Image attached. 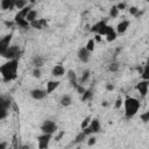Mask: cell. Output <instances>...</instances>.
Masks as SVG:
<instances>
[{
    "mask_svg": "<svg viewBox=\"0 0 149 149\" xmlns=\"http://www.w3.org/2000/svg\"><path fill=\"white\" fill-rule=\"evenodd\" d=\"M116 33H115V29L112 27V26H106V31H105V36H106V41L107 42H113L115 41L116 38Z\"/></svg>",
    "mask_w": 149,
    "mask_h": 149,
    "instance_id": "obj_11",
    "label": "cell"
},
{
    "mask_svg": "<svg viewBox=\"0 0 149 149\" xmlns=\"http://www.w3.org/2000/svg\"><path fill=\"white\" fill-rule=\"evenodd\" d=\"M106 24H107V23H106V20H101V21H99V22H97L95 24H93V26H92L91 31L97 34V33H98V31H99V30H100L102 27H105Z\"/></svg>",
    "mask_w": 149,
    "mask_h": 149,
    "instance_id": "obj_20",
    "label": "cell"
},
{
    "mask_svg": "<svg viewBox=\"0 0 149 149\" xmlns=\"http://www.w3.org/2000/svg\"><path fill=\"white\" fill-rule=\"evenodd\" d=\"M140 118H141V120H142L144 123H147V122L149 121V112H144L143 114L140 115Z\"/></svg>",
    "mask_w": 149,
    "mask_h": 149,
    "instance_id": "obj_37",
    "label": "cell"
},
{
    "mask_svg": "<svg viewBox=\"0 0 149 149\" xmlns=\"http://www.w3.org/2000/svg\"><path fill=\"white\" fill-rule=\"evenodd\" d=\"M15 23L14 22H10V21H5V26L6 27H13Z\"/></svg>",
    "mask_w": 149,
    "mask_h": 149,
    "instance_id": "obj_43",
    "label": "cell"
},
{
    "mask_svg": "<svg viewBox=\"0 0 149 149\" xmlns=\"http://www.w3.org/2000/svg\"><path fill=\"white\" fill-rule=\"evenodd\" d=\"M64 73H65V69H64V66H63L62 64L55 65V66L52 68V70H51V74H52L54 77H62Z\"/></svg>",
    "mask_w": 149,
    "mask_h": 149,
    "instance_id": "obj_14",
    "label": "cell"
},
{
    "mask_svg": "<svg viewBox=\"0 0 149 149\" xmlns=\"http://www.w3.org/2000/svg\"><path fill=\"white\" fill-rule=\"evenodd\" d=\"M95 142H97V139H95L94 136H92V137H90V139L87 140V146H88V147H92V146L95 144Z\"/></svg>",
    "mask_w": 149,
    "mask_h": 149,
    "instance_id": "obj_39",
    "label": "cell"
},
{
    "mask_svg": "<svg viewBox=\"0 0 149 149\" xmlns=\"http://www.w3.org/2000/svg\"><path fill=\"white\" fill-rule=\"evenodd\" d=\"M31 74H33L34 78H41V76H42V71H41L40 68H34Z\"/></svg>",
    "mask_w": 149,
    "mask_h": 149,
    "instance_id": "obj_32",
    "label": "cell"
},
{
    "mask_svg": "<svg viewBox=\"0 0 149 149\" xmlns=\"http://www.w3.org/2000/svg\"><path fill=\"white\" fill-rule=\"evenodd\" d=\"M12 36L13 34H7L3 37L0 38V56H3L5 52L7 51V49L10 47V41H12Z\"/></svg>",
    "mask_w": 149,
    "mask_h": 149,
    "instance_id": "obj_6",
    "label": "cell"
},
{
    "mask_svg": "<svg viewBox=\"0 0 149 149\" xmlns=\"http://www.w3.org/2000/svg\"><path fill=\"white\" fill-rule=\"evenodd\" d=\"M0 10H1V6H0Z\"/></svg>",
    "mask_w": 149,
    "mask_h": 149,
    "instance_id": "obj_49",
    "label": "cell"
},
{
    "mask_svg": "<svg viewBox=\"0 0 149 149\" xmlns=\"http://www.w3.org/2000/svg\"><path fill=\"white\" fill-rule=\"evenodd\" d=\"M20 55H21V49L19 45L14 44V45H10L7 51L5 52V55L2 56L3 58H6L7 61H12V59H17L20 58Z\"/></svg>",
    "mask_w": 149,
    "mask_h": 149,
    "instance_id": "obj_3",
    "label": "cell"
},
{
    "mask_svg": "<svg viewBox=\"0 0 149 149\" xmlns=\"http://www.w3.org/2000/svg\"><path fill=\"white\" fill-rule=\"evenodd\" d=\"M102 105H104V106H107L108 104H107V101H104V102H102Z\"/></svg>",
    "mask_w": 149,
    "mask_h": 149,
    "instance_id": "obj_47",
    "label": "cell"
},
{
    "mask_svg": "<svg viewBox=\"0 0 149 149\" xmlns=\"http://www.w3.org/2000/svg\"><path fill=\"white\" fill-rule=\"evenodd\" d=\"M0 6H1V9L3 10H12L14 7H15V0H2L0 1Z\"/></svg>",
    "mask_w": 149,
    "mask_h": 149,
    "instance_id": "obj_17",
    "label": "cell"
},
{
    "mask_svg": "<svg viewBox=\"0 0 149 149\" xmlns=\"http://www.w3.org/2000/svg\"><path fill=\"white\" fill-rule=\"evenodd\" d=\"M43 64H44V58L42 56H35L33 58V65L35 68H40L41 69L43 66Z\"/></svg>",
    "mask_w": 149,
    "mask_h": 149,
    "instance_id": "obj_21",
    "label": "cell"
},
{
    "mask_svg": "<svg viewBox=\"0 0 149 149\" xmlns=\"http://www.w3.org/2000/svg\"><path fill=\"white\" fill-rule=\"evenodd\" d=\"M37 15H38L37 10L31 8V9L29 10V13L27 14V16H26V20H27V22H28V23H30V22H33V21L37 20Z\"/></svg>",
    "mask_w": 149,
    "mask_h": 149,
    "instance_id": "obj_19",
    "label": "cell"
},
{
    "mask_svg": "<svg viewBox=\"0 0 149 149\" xmlns=\"http://www.w3.org/2000/svg\"><path fill=\"white\" fill-rule=\"evenodd\" d=\"M128 10H129V14H130V15L136 16V14L139 13V10H140V9H139L137 7H135V6H132V7H129V9H128Z\"/></svg>",
    "mask_w": 149,
    "mask_h": 149,
    "instance_id": "obj_36",
    "label": "cell"
},
{
    "mask_svg": "<svg viewBox=\"0 0 149 149\" xmlns=\"http://www.w3.org/2000/svg\"><path fill=\"white\" fill-rule=\"evenodd\" d=\"M66 77H68V79H69V81H70L71 86L76 88V87H77V85H78V83H77V74H76V72H74L73 70H69V71L66 72Z\"/></svg>",
    "mask_w": 149,
    "mask_h": 149,
    "instance_id": "obj_15",
    "label": "cell"
},
{
    "mask_svg": "<svg viewBox=\"0 0 149 149\" xmlns=\"http://www.w3.org/2000/svg\"><path fill=\"white\" fill-rule=\"evenodd\" d=\"M7 115H8V109L0 107V120H3L5 118H7Z\"/></svg>",
    "mask_w": 149,
    "mask_h": 149,
    "instance_id": "obj_35",
    "label": "cell"
},
{
    "mask_svg": "<svg viewBox=\"0 0 149 149\" xmlns=\"http://www.w3.org/2000/svg\"><path fill=\"white\" fill-rule=\"evenodd\" d=\"M10 105H12V102H10V100H9L8 98H6V97H2V95H0V107H2V108H6V109H8V108L10 107Z\"/></svg>",
    "mask_w": 149,
    "mask_h": 149,
    "instance_id": "obj_23",
    "label": "cell"
},
{
    "mask_svg": "<svg viewBox=\"0 0 149 149\" xmlns=\"http://www.w3.org/2000/svg\"><path fill=\"white\" fill-rule=\"evenodd\" d=\"M52 135L50 134H41L40 136H37V147L38 149H48L49 143L51 141Z\"/></svg>",
    "mask_w": 149,
    "mask_h": 149,
    "instance_id": "obj_7",
    "label": "cell"
},
{
    "mask_svg": "<svg viewBox=\"0 0 149 149\" xmlns=\"http://www.w3.org/2000/svg\"><path fill=\"white\" fill-rule=\"evenodd\" d=\"M115 7H116L118 10L120 12V9H125V8H126V3H125V2H120V3L115 5Z\"/></svg>",
    "mask_w": 149,
    "mask_h": 149,
    "instance_id": "obj_40",
    "label": "cell"
},
{
    "mask_svg": "<svg viewBox=\"0 0 149 149\" xmlns=\"http://www.w3.org/2000/svg\"><path fill=\"white\" fill-rule=\"evenodd\" d=\"M90 74H91V71H90V70H85V71L83 72V74H81L80 79H79V84H80V85H83L84 83H86V81H87V79L90 78Z\"/></svg>",
    "mask_w": 149,
    "mask_h": 149,
    "instance_id": "obj_24",
    "label": "cell"
},
{
    "mask_svg": "<svg viewBox=\"0 0 149 149\" xmlns=\"http://www.w3.org/2000/svg\"><path fill=\"white\" fill-rule=\"evenodd\" d=\"M123 106H125V115H126V118L127 119H132L134 115H136V113L140 109V101L134 97L127 95L126 99L123 100Z\"/></svg>",
    "mask_w": 149,
    "mask_h": 149,
    "instance_id": "obj_2",
    "label": "cell"
},
{
    "mask_svg": "<svg viewBox=\"0 0 149 149\" xmlns=\"http://www.w3.org/2000/svg\"><path fill=\"white\" fill-rule=\"evenodd\" d=\"M61 105L63 106V107H68V106H70L71 104H72V100H71V97L69 95V94H64L62 98H61Z\"/></svg>",
    "mask_w": 149,
    "mask_h": 149,
    "instance_id": "obj_22",
    "label": "cell"
},
{
    "mask_svg": "<svg viewBox=\"0 0 149 149\" xmlns=\"http://www.w3.org/2000/svg\"><path fill=\"white\" fill-rule=\"evenodd\" d=\"M17 69H19V61L12 59L5 62L0 65V74L5 83H9L17 77Z\"/></svg>",
    "mask_w": 149,
    "mask_h": 149,
    "instance_id": "obj_1",
    "label": "cell"
},
{
    "mask_svg": "<svg viewBox=\"0 0 149 149\" xmlns=\"http://www.w3.org/2000/svg\"><path fill=\"white\" fill-rule=\"evenodd\" d=\"M93 40H94V42H100V41H101V36L98 35V34H95L94 37H93Z\"/></svg>",
    "mask_w": 149,
    "mask_h": 149,
    "instance_id": "obj_42",
    "label": "cell"
},
{
    "mask_svg": "<svg viewBox=\"0 0 149 149\" xmlns=\"http://www.w3.org/2000/svg\"><path fill=\"white\" fill-rule=\"evenodd\" d=\"M76 149H80V147H77V148H76Z\"/></svg>",
    "mask_w": 149,
    "mask_h": 149,
    "instance_id": "obj_48",
    "label": "cell"
},
{
    "mask_svg": "<svg viewBox=\"0 0 149 149\" xmlns=\"http://www.w3.org/2000/svg\"><path fill=\"white\" fill-rule=\"evenodd\" d=\"M85 90H86V88H85L83 85H80V84H78V85H77V87H76V91H77L79 94H83V93L85 92Z\"/></svg>",
    "mask_w": 149,
    "mask_h": 149,
    "instance_id": "obj_38",
    "label": "cell"
},
{
    "mask_svg": "<svg viewBox=\"0 0 149 149\" xmlns=\"http://www.w3.org/2000/svg\"><path fill=\"white\" fill-rule=\"evenodd\" d=\"M94 47H95V42H94V40H93V38H90V40L87 41L86 45H85L86 50H87L88 52H92V51L94 50Z\"/></svg>",
    "mask_w": 149,
    "mask_h": 149,
    "instance_id": "obj_25",
    "label": "cell"
},
{
    "mask_svg": "<svg viewBox=\"0 0 149 149\" xmlns=\"http://www.w3.org/2000/svg\"><path fill=\"white\" fill-rule=\"evenodd\" d=\"M27 1H24V0H15V8H17V9H23L26 6H27Z\"/></svg>",
    "mask_w": 149,
    "mask_h": 149,
    "instance_id": "obj_29",
    "label": "cell"
},
{
    "mask_svg": "<svg viewBox=\"0 0 149 149\" xmlns=\"http://www.w3.org/2000/svg\"><path fill=\"white\" fill-rule=\"evenodd\" d=\"M100 122H99V120L98 119H92L91 120V122H90V125L85 128V129H83L81 132L87 136V135H90V134H97V133H99L100 132Z\"/></svg>",
    "mask_w": 149,
    "mask_h": 149,
    "instance_id": "obj_5",
    "label": "cell"
},
{
    "mask_svg": "<svg viewBox=\"0 0 149 149\" xmlns=\"http://www.w3.org/2000/svg\"><path fill=\"white\" fill-rule=\"evenodd\" d=\"M29 26H31L35 29H43V28H45L48 26V22H47L45 19H37V20L30 22Z\"/></svg>",
    "mask_w": 149,
    "mask_h": 149,
    "instance_id": "obj_13",
    "label": "cell"
},
{
    "mask_svg": "<svg viewBox=\"0 0 149 149\" xmlns=\"http://www.w3.org/2000/svg\"><path fill=\"white\" fill-rule=\"evenodd\" d=\"M59 86V81L58 80H49L47 83V88H45V92H47V95L52 93L57 87Z\"/></svg>",
    "mask_w": 149,
    "mask_h": 149,
    "instance_id": "obj_16",
    "label": "cell"
},
{
    "mask_svg": "<svg viewBox=\"0 0 149 149\" xmlns=\"http://www.w3.org/2000/svg\"><path fill=\"white\" fill-rule=\"evenodd\" d=\"M20 149H21V148H20Z\"/></svg>",
    "mask_w": 149,
    "mask_h": 149,
    "instance_id": "obj_50",
    "label": "cell"
},
{
    "mask_svg": "<svg viewBox=\"0 0 149 149\" xmlns=\"http://www.w3.org/2000/svg\"><path fill=\"white\" fill-rule=\"evenodd\" d=\"M90 55H91V52H88L85 47H81L77 52V56L81 63H87L90 61Z\"/></svg>",
    "mask_w": 149,
    "mask_h": 149,
    "instance_id": "obj_10",
    "label": "cell"
},
{
    "mask_svg": "<svg viewBox=\"0 0 149 149\" xmlns=\"http://www.w3.org/2000/svg\"><path fill=\"white\" fill-rule=\"evenodd\" d=\"M141 77H142V80H149V65L148 64L144 65L143 71L141 73Z\"/></svg>",
    "mask_w": 149,
    "mask_h": 149,
    "instance_id": "obj_26",
    "label": "cell"
},
{
    "mask_svg": "<svg viewBox=\"0 0 149 149\" xmlns=\"http://www.w3.org/2000/svg\"><path fill=\"white\" fill-rule=\"evenodd\" d=\"M129 24H130V22H129L128 20H123V21L119 22V23H118V26H116L115 33H116V34H125V33L127 31V29H128Z\"/></svg>",
    "mask_w": 149,
    "mask_h": 149,
    "instance_id": "obj_12",
    "label": "cell"
},
{
    "mask_svg": "<svg viewBox=\"0 0 149 149\" xmlns=\"http://www.w3.org/2000/svg\"><path fill=\"white\" fill-rule=\"evenodd\" d=\"M86 139V135L83 133V132H80V133H78L77 134V136L74 137V141H73V143H76V144H78V143H80V142H83L84 140Z\"/></svg>",
    "mask_w": 149,
    "mask_h": 149,
    "instance_id": "obj_28",
    "label": "cell"
},
{
    "mask_svg": "<svg viewBox=\"0 0 149 149\" xmlns=\"http://www.w3.org/2000/svg\"><path fill=\"white\" fill-rule=\"evenodd\" d=\"M118 15H119L118 8H116L115 6H112V8L109 9V16H111V17H116Z\"/></svg>",
    "mask_w": 149,
    "mask_h": 149,
    "instance_id": "obj_34",
    "label": "cell"
},
{
    "mask_svg": "<svg viewBox=\"0 0 149 149\" xmlns=\"http://www.w3.org/2000/svg\"><path fill=\"white\" fill-rule=\"evenodd\" d=\"M21 149H29V146H27V144H26V146H22Z\"/></svg>",
    "mask_w": 149,
    "mask_h": 149,
    "instance_id": "obj_46",
    "label": "cell"
},
{
    "mask_svg": "<svg viewBox=\"0 0 149 149\" xmlns=\"http://www.w3.org/2000/svg\"><path fill=\"white\" fill-rule=\"evenodd\" d=\"M63 135H64V132H61V133L58 134V136H56V140H57V141H59V140H61V137H62Z\"/></svg>",
    "mask_w": 149,
    "mask_h": 149,
    "instance_id": "obj_45",
    "label": "cell"
},
{
    "mask_svg": "<svg viewBox=\"0 0 149 149\" xmlns=\"http://www.w3.org/2000/svg\"><path fill=\"white\" fill-rule=\"evenodd\" d=\"M14 23L17 24V26L21 27V28H28V27H29V23L27 22V20H26L24 17L17 16V15L14 16Z\"/></svg>",
    "mask_w": 149,
    "mask_h": 149,
    "instance_id": "obj_18",
    "label": "cell"
},
{
    "mask_svg": "<svg viewBox=\"0 0 149 149\" xmlns=\"http://www.w3.org/2000/svg\"><path fill=\"white\" fill-rule=\"evenodd\" d=\"M91 120H92V119H91V116H87V118H85V119L81 121V123H80V128H81V130H83V129H85V128L90 125Z\"/></svg>",
    "mask_w": 149,
    "mask_h": 149,
    "instance_id": "obj_31",
    "label": "cell"
},
{
    "mask_svg": "<svg viewBox=\"0 0 149 149\" xmlns=\"http://www.w3.org/2000/svg\"><path fill=\"white\" fill-rule=\"evenodd\" d=\"M41 132L42 134H50L52 135L54 133L57 132V125L55 121L52 120H45L43 121V123L41 125Z\"/></svg>",
    "mask_w": 149,
    "mask_h": 149,
    "instance_id": "obj_4",
    "label": "cell"
},
{
    "mask_svg": "<svg viewBox=\"0 0 149 149\" xmlns=\"http://www.w3.org/2000/svg\"><path fill=\"white\" fill-rule=\"evenodd\" d=\"M148 87H149V80H141L136 84L135 88L137 90V92L141 94V97H146L148 93Z\"/></svg>",
    "mask_w": 149,
    "mask_h": 149,
    "instance_id": "obj_8",
    "label": "cell"
},
{
    "mask_svg": "<svg viewBox=\"0 0 149 149\" xmlns=\"http://www.w3.org/2000/svg\"><path fill=\"white\" fill-rule=\"evenodd\" d=\"M108 71H111V72H116L118 70H119V64L116 63V62H112L109 65H108Z\"/></svg>",
    "mask_w": 149,
    "mask_h": 149,
    "instance_id": "obj_30",
    "label": "cell"
},
{
    "mask_svg": "<svg viewBox=\"0 0 149 149\" xmlns=\"http://www.w3.org/2000/svg\"><path fill=\"white\" fill-rule=\"evenodd\" d=\"M29 94L35 100H42V99H44L47 97L45 90H42V88H34V90H31L29 92Z\"/></svg>",
    "mask_w": 149,
    "mask_h": 149,
    "instance_id": "obj_9",
    "label": "cell"
},
{
    "mask_svg": "<svg viewBox=\"0 0 149 149\" xmlns=\"http://www.w3.org/2000/svg\"><path fill=\"white\" fill-rule=\"evenodd\" d=\"M122 105H123V99L121 97H118L116 100H115V104H114V108L115 109H119V108H121Z\"/></svg>",
    "mask_w": 149,
    "mask_h": 149,
    "instance_id": "obj_33",
    "label": "cell"
},
{
    "mask_svg": "<svg viewBox=\"0 0 149 149\" xmlns=\"http://www.w3.org/2000/svg\"><path fill=\"white\" fill-rule=\"evenodd\" d=\"M0 149H7V142H0Z\"/></svg>",
    "mask_w": 149,
    "mask_h": 149,
    "instance_id": "obj_44",
    "label": "cell"
},
{
    "mask_svg": "<svg viewBox=\"0 0 149 149\" xmlns=\"http://www.w3.org/2000/svg\"><path fill=\"white\" fill-rule=\"evenodd\" d=\"M106 90L107 91H113L114 90V85L113 84H106Z\"/></svg>",
    "mask_w": 149,
    "mask_h": 149,
    "instance_id": "obj_41",
    "label": "cell"
},
{
    "mask_svg": "<svg viewBox=\"0 0 149 149\" xmlns=\"http://www.w3.org/2000/svg\"><path fill=\"white\" fill-rule=\"evenodd\" d=\"M92 97H93V92L91 90H85V92L81 94V100L86 101V100H90Z\"/></svg>",
    "mask_w": 149,
    "mask_h": 149,
    "instance_id": "obj_27",
    "label": "cell"
}]
</instances>
